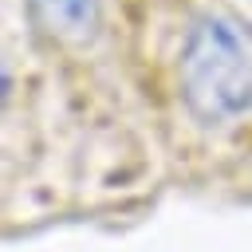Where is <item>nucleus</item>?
I'll return each mask as SVG.
<instances>
[{"label":"nucleus","instance_id":"f257e3e1","mask_svg":"<svg viewBox=\"0 0 252 252\" xmlns=\"http://www.w3.org/2000/svg\"><path fill=\"white\" fill-rule=\"evenodd\" d=\"M177 94L197 126H232L252 114V24L228 8L189 20L177 51Z\"/></svg>","mask_w":252,"mask_h":252},{"label":"nucleus","instance_id":"f03ea898","mask_svg":"<svg viewBox=\"0 0 252 252\" xmlns=\"http://www.w3.org/2000/svg\"><path fill=\"white\" fill-rule=\"evenodd\" d=\"M32 12L51 39L67 47H83L98 32L102 0H32Z\"/></svg>","mask_w":252,"mask_h":252}]
</instances>
